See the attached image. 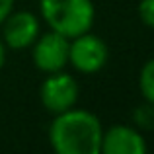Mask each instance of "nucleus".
Returning a JSON list of instances; mask_svg holds the SVG:
<instances>
[{"label":"nucleus","instance_id":"nucleus-1","mask_svg":"<svg viewBox=\"0 0 154 154\" xmlns=\"http://www.w3.org/2000/svg\"><path fill=\"white\" fill-rule=\"evenodd\" d=\"M103 129L100 119L84 109L57 113L49 129V140L59 154H100Z\"/></svg>","mask_w":154,"mask_h":154},{"label":"nucleus","instance_id":"nucleus-2","mask_svg":"<svg viewBox=\"0 0 154 154\" xmlns=\"http://www.w3.org/2000/svg\"><path fill=\"white\" fill-rule=\"evenodd\" d=\"M39 8L47 26L68 39L90 31L94 26L96 10L92 0H41Z\"/></svg>","mask_w":154,"mask_h":154},{"label":"nucleus","instance_id":"nucleus-3","mask_svg":"<svg viewBox=\"0 0 154 154\" xmlns=\"http://www.w3.org/2000/svg\"><path fill=\"white\" fill-rule=\"evenodd\" d=\"M72 39L74 41L68 47V63L84 74L102 70L107 63V45L103 39L90 31H84Z\"/></svg>","mask_w":154,"mask_h":154},{"label":"nucleus","instance_id":"nucleus-4","mask_svg":"<svg viewBox=\"0 0 154 154\" xmlns=\"http://www.w3.org/2000/svg\"><path fill=\"white\" fill-rule=\"evenodd\" d=\"M68 37L49 31L33 41V63L41 72H59L68 63Z\"/></svg>","mask_w":154,"mask_h":154},{"label":"nucleus","instance_id":"nucleus-5","mask_svg":"<svg viewBox=\"0 0 154 154\" xmlns=\"http://www.w3.org/2000/svg\"><path fill=\"white\" fill-rule=\"evenodd\" d=\"M41 102L49 111L60 113L74 107L78 100V84L66 72H51L41 84Z\"/></svg>","mask_w":154,"mask_h":154},{"label":"nucleus","instance_id":"nucleus-6","mask_svg":"<svg viewBox=\"0 0 154 154\" xmlns=\"http://www.w3.org/2000/svg\"><path fill=\"white\" fill-rule=\"evenodd\" d=\"M4 43L10 49L22 51L33 45L39 37V20L31 12H16L8 14L4 20Z\"/></svg>","mask_w":154,"mask_h":154},{"label":"nucleus","instance_id":"nucleus-7","mask_svg":"<svg viewBox=\"0 0 154 154\" xmlns=\"http://www.w3.org/2000/svg\"><path fill=\"white\" fill-rule=\"evenodd\" d=\"M100 152L105 154H144L146 143L137 129L127 125H115L102 135Z\"/></svg>","mask_w":154,"mask_h":154},{"label":"nucleus","instance_id":"nucleus-8","mask_svg":"<svg viewBox=\"0 0 154 154\" xmlns=\"http://www.w3.org/2000/svg\"><path fill=\"white\" fill-rule=\"evenodd\" d=\"M139 88L143 92L144 100L154 105V59L144 63L140 76H139Z\"/></svg>","mask_w":154,"mask_h":154},{"label":"nucleus","instance_id":"nucleus-9","mask_svg":"<svg viewBox=\"0 0 154 154\" xmlns=\"http://www.w3.org/2000/svg\"><path fill=\"white\" fill-rule=\"evenodd\" d=\"M135 119L140 127H154V105H143L135 111Z\"/></svg>","mask_w":154,"mask_h":154},{"label":"nucleus","instance_id":"nucleus-10","mask_svg":"<svg viewBox=\"0 0 154 154\" xmlns=\"http://www.w3.org/2000/svg\"><path fill=\"white\" fill-rule=\"evenodd\" d=\"M139 16L144 26L154 29V0H140L139 4Z\"/></svg>","mask_w":154,"mask_h":154},{"label":"nucleus","instance_id":"nucleus-11","mask_svg":"<svg viewBox=\"0 0 154 154\" xmlns=\"http://www.w3.org/2000/svg\"><path fill=\"white\" fill-rule=\"evenodd\" d=\"M14 8V0H0V23L6 20V16L12 12Z\"/></svg>","mask_w":154,"mask_h":154},{"label":"nucleus","instance_id":"nucleus-12","mask_svg":"<svg viewBox=\"0 0 154 154\" xmlns=\"http://www.w3.org/2000/svg\"><path fill=\"white\" fill-rule=\"evenodd\" d=\"M4 60H6V49H4L2 41H0V68L4 66Z\"/></svg>","mask_w":154,"mask_h":154}]
</instances>
